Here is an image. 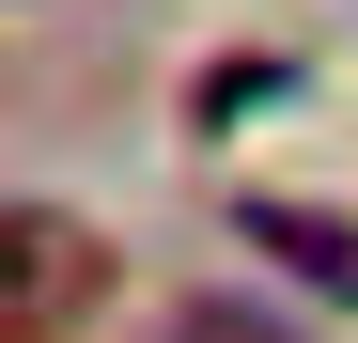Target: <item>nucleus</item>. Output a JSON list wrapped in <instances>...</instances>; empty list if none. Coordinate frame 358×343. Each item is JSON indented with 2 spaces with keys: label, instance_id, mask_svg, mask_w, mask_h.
<instances>
[{
  "label": "nucleus",
  "instance_id": "1",
  "mask_svg": "<svg viewBox=\"0 0 358 343\" xmlns=\"http://www.w3.org/2000/svg\"><path fill=\"white\" fill-rule=\"evenodd\" d=\"M94 297H109V234H94V218H63V203H16V218H0V328H16V343H63Z\"/></svg>",
  "mask_w": 358,
  "mask_h": 343
},
{
  "label": "nucleus",
  "instance_id": "2",
  "mask_svg": "<svg viewBox=\"0 0 358 343\" xmlns=\"http://www.w3.org/2000/svg\"><path fill=\"white\" fill-rule=\"evenodd\" d=\"M234 250H265L296 297L358 312V218H343V203H234Z\"/></svg>",
  "mask_w": 358,
  "mask_h": 343
},
{
  "label": "nucleus",
  "instance_id": "3",
  "mask_svg": "<svg viewBox=\"0 0 358 343\" xmlns=\"http://www.w3.org/2000/svg\"><path fill=\"white\" fill-rule=\"evenodd\" d=\"M156 343H296V328H280L265 297H171V312H156Z\"/></svg>",
  "mask_w": 358,
  "mask_h": 343
},
{
  "label": "nucleus",
  "instance_id": "4",
  "mask_svg": "<svg viewBox=\"0 0 358 343\" xmlns=\"http://www.w3.org/2000/svg\"><path fill=\"white\" fill-rule=\"evenodd\" d=\"M265 94H296V63H265V47H250V63H218V78H203L187 109H203V125H250Z\"/></svg>",
  "mask_w": 358,
  "mask_h": 343
}]
</instances>
